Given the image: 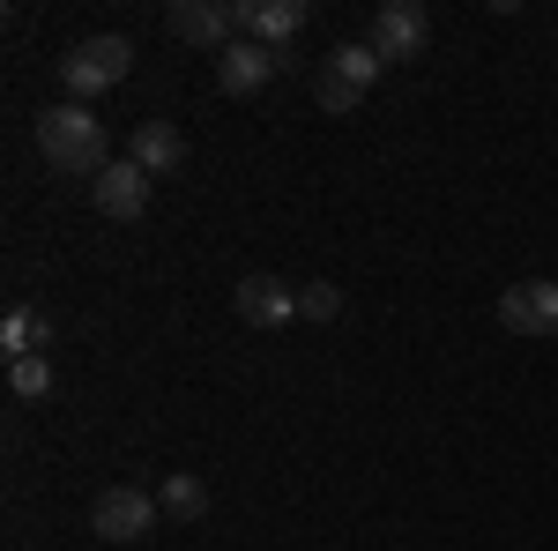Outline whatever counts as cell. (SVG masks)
Masks as SVG:
<instances>
[{
    "label": "cell",
    "mask_w": 558,
    "mask_h": 551,
    "mask_svg": "<svg viewBox=\"0 0 558 551\" xmlns=\"http://www.w3.org/2000/svg\"><path fill=\"white\" fill-rule=\"evenodd\" d=\"M239 8H246V31H254L268 52H283V45L305 31V15H313L305 0H239Z\"/></svg>",
    "instance_id": "11"
},
{
    "label": "cell",
    "mask_w": 558,
    "mask_h": 551,
    "mask_svg": "<svg viewBox=\"0 0 558 551\" xmlns=\"http://www.w3.org/2000/svg\"><path fill=\"white\" fill-rule=\"evenodd\" d=\"M157 492H142V484H105L97 492V507H89V529L105 537V544H134V537H149L157 529Z\"/></svg>",
    "instance_id": "3"
},
{
    "label": "cell",
    "mask_w": 558,
    "mask_h": 551,
    "mask_svg": "<svg viewBox=\"0 0 558 551\" xmlns=\"http://www.w3.org/2000/svg\"><path fill=\"white\" fill-rule=\"evenodd\" d=\"M499 321H507V336H558V284L551 276H521V284H507Z\"/></svg>",
    "instance_id": "6"
},
{
    "label": "cell",
    "mask_w": 558,
    "mask_h": 551,
    "mask_svg": "<svg viewBox=\"0 0 558 551\" xmlns=\"http://www.w3.org/2000/svg\"><path fill=\"white\" fill-rule=\"evenodd\" d=\"M38 149H45V165L68 171V179H97V171L112 165L105 120H97L89 105H45L38 112Z\"/></svg>",
    "instance_id": "1"
},
{
    "label": "cell",
    "mask_w": 558,
    "mask_h": 551,
    "mask_svg": "<svg viewBox=\"0 0 558 551\" xmlns=\"http://www.w3.org/2000/svg\"><path fill=\"white\" fill-rule=\"evenodd\" d=\"M128 68H134L128 38H83V45H68V60H60V89H68V105H83L97 89L128 83Z\"/></svg>",
    "instance_id": "2"
},
{
    "label": "cell",
    "mask_w": 558,
    "mask_h": 551,
    "mask_svg": "<svg viewBox=\"0 0 558 551\" xmlns=\"http://www.w3.org/2000/svg\"><path fill=\"white\" fill-rule=\"evenodd\" d=\"M45 336H52V321L31 313V306H15L8 328H0V350H8V358H31V350H45Z\"/></svg>",
    "instance_id": "13"
},
{
    "label": "cell",
    "mask_w": 558,
    "mask_h": 551,
    "mask_svg": "<svg viewBox=\"0 0 558 551\" xmlns=\"http://www.w3.org/2000/svg\"><path fill=\"white\" fill-rule=\"evenodd\" d=\"M128 157L149 171V179H172V171L186 165V134H179L172 120H142V128H134V142H128Z\"/></svg>",
    "instance_id": "10"
},
{
    "label": "cell",
    "mask_w": 558,
    "mask_h": 551,
    "mask_svg": "<svg viewBox=\"0 0 558 551\" xmlns=\"http://www.w3.org/2000/svg\"><path fill=\"white\" fill-rule=\"evenodd\" d=\"M165 31H172L179 45L223 52V45L246 38V8H223V0H172V8H165Z\"/></svg>",
    "instance_id": "4"
},
{
    "label": "cell",
    "mask_w": 558,
    "mask_h": 551,
    "mask_svg": "<svg viewBox=\"0 0 558 551\" xmlns=\"http://www.w3.org/2000/svg\"><path fill=\"white\" fill-rule=\"evenodd\" d=\"M313 97H320V112H336V120L365 105V89H357V83H343V75H328V68H320V83H313Z\"/></svg>",
    "instance_id": "16"
},
{
    "label": "cell",
    "mask_w": 558,
    "mask_h": 551,
    "mask_svg": "<svg viewBox=\"0 0 558 551\" xmlns=\"http://www.w3.org/2000/svg\"><path fill=\"white\" fill-rule=\"evenodd\" d=\"M299 313H305V321H343V291H336V284H305Z\"/></svg>",
    "instance_id": "17"
},
{
    "label": "cell",
    "mask_w": 558,
    "mask_h": 551,
    "mask_svg": "<svg viewBox=\"0 0 558 551\" xmlns=\"http://www.w3.org/2000/svg\"><path fill=\"white\" fill-rule=\"evenodd\" d=\"M231 306H239V321H246V328H283V321L299 313V291H291L283 276H239Z\"/></svg>",
    "instance_id": "9"
},
{
    "label": "cell",
    "mask_w": 558,
    "mask_h": 551,
    "mask_svg": "<svg viewBox=\"0 0 558 551\" xmlns=\"http://www.w3.org/2000/svg\"><path fill=\"white\" fill-rule=\"evenodd\" d=\"M157 507L172 514V522H202V514H209V484H202V477H165Z\"/></svg>",
    "instance_id": "14"
},
{
    "label": "cell",
    "mask_w": 558,
    "mask_h": 551,
    "mask_svg": "<svg viewBox=\"0 0 558 551\" xmlns=\"http://www.w3.org/2000/svg\"><path fill=\"white\" fill-rule=\"evenodd\" d=\"M8 387H15L23 403H45V395H52V358H45V350H31V358H8Z\"/></svg>",
    "instance_id": "15"
},
{
    "label": "cell",
    "mask_w": 558,
    "mask_h": 551,
    "mask_svg": "<svg viewBox=\"0 0 558 551\" xmlns=\"http://www.w3.org/2000/svg\"><path fill=\"white\" fill-rule=\"evenodd\" d=\"M328 75H343V83L373 89V83L387 75V60H380V52H373L365 38H357V45H336V52H328Z\"/></svg>",
    "instance_id": "12"
},
{
    "label": "cell",
    "mask_w": 558,
    "mask_h": 551,
    "mask_svg": "<svg viewBox=\"0 0 558 551\" xmlns=\"http://www.w3.org/2000/svg\"><path fill=\"white\" fill-rule=\"evenodd\" d=\"M365 45L380 52L387 68L417 60V52L432 45V15H425V0H387L380 15H373V31H365Z\"/></svg>",
    "instance_id": "5"
},
{
    "label": "cell",
    "mask_w": 558,
    "mask_h": 551,
    "mask_svg": "<svg viewBox=\"0 0 558 551\" xmlns=\"http://www.w3.org/2000/svg\"><path fill=\"white\" fill-rule=\"evenodd\" d=\"M276 68H283V52H268L260 38H239V45L216 52V89L223 97H254V89L276 83Z\"/></svg>",
    "instance_id": "7"
},
{
    "label": "cell",
    "mask_w": 558,
    "mask_h": 551,
    "mask_svg": "<svg viewBox=\"0 0 558 551\" xmlns=\"http://www.w3.org/2000/svg\"><path fill=\"white\" fill-rule=\"evenodd\" d=\"M89 194H97V209L112 216V224H134V216L149 209V171L134 165V157H112V165L97 171V187H89Z\"/></svg>",
    "instance_id": "8"
}]
</instances>
